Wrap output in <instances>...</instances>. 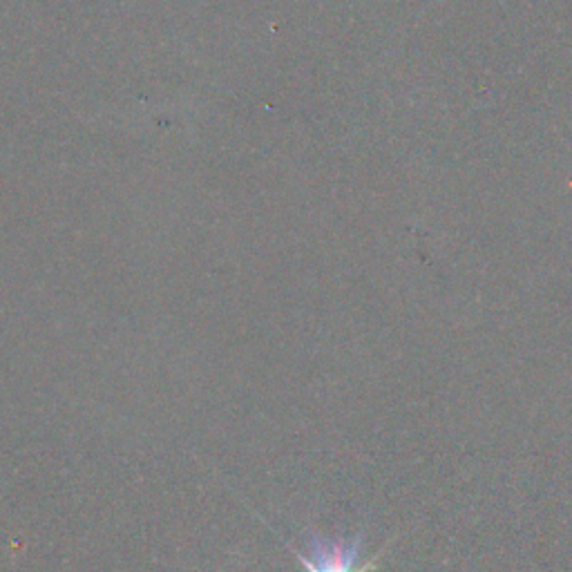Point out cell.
<instances>
[{"label": "cell", "instance_id": "6da1fadb", "mask_svg": "<svg viewBox=\"0 0 572 572\" xmlns=\"http://www.w3.org/2000/svg\"><path fill=\"white\" fill-rule=\"evenodd\" d=\"M362 548V535L356 539H324L320 535L309 537V552H295L300 564L307 568V572H376L378 561L383 552L374 559L358 564Z\"/></svg>", "mask_w": 572, "mask_h": 572}]
</instances>
